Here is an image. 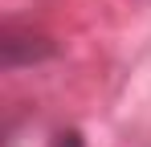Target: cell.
I'll list each match as a JSON object with an SVG mask.
<instances>
[{"label":"cell","mask_w":151,"mask_h":147,"mask_svg":"<svg viewBox=\"0 0 151 147\" xmlns=\"http://www.w3.org/2000/svg\"><path fill=\"white\" fill-rule=\"evenodd\" d=\"M57 147H82V135L70 131V135H61V143H57Z\"/></svg>","instance_id":"obj_1"}]
</instances>
